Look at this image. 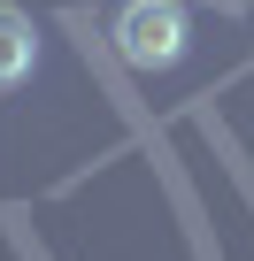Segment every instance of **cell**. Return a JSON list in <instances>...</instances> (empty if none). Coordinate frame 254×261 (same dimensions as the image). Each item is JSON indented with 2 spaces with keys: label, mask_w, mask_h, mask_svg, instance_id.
<instances>
[{
  "label": "cell",
  "mask_w": 254,
  "mask_h": 261,
  "mask_svg": "<svg viewBox=\"0 0 254 261\" xmlns=\"http://www.w3.org/2000/svg\"><path fill=\"white\" fill-rule=\"evenodd\" d=\"M31 69H39V31H31L24 8H8V0H0V92L24 85Z\"/></svg>",
  "instance_id": "obj_2"
},
{
  "label": "cell",
  "mask_w": 254,
  "mask_h": 261,
  "mask_svg": "<svg viewBox=\"0 0 254 261\" xmlns=\"http://www.w3.org/2000/svg\"><path fill=\"white\" fill-rule=\"evenodd\" d=\"M116 54L131 69H170L185 54V8L177 0H131L116 16Z\"/></svg>",
  "instance_id": "obj_1"
}]
</instances>
